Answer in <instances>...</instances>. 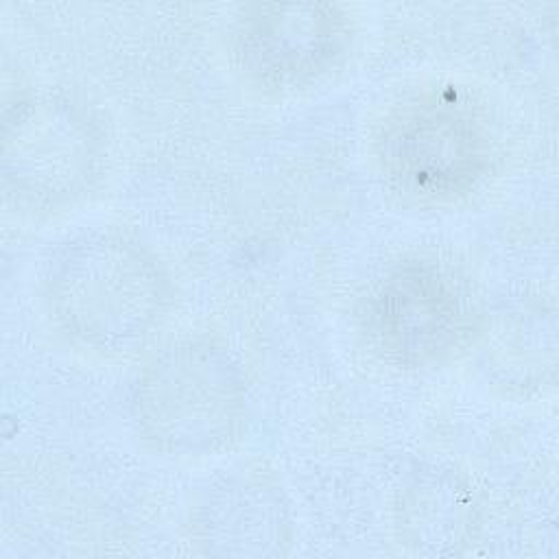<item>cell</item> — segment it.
<instances>
[{
  "label": "cell",
  "mask_w": 559,
  "mask_h": 559,
  "mask_svg": "<svg viewBox=\"0 0 559 559\" xmlns=\"http://www.w3.org/2000/svg\"><path fill=\"white\" fill-rule=\"evenodd\" d=\"M48 304L74 338L103 352H127L162 317L168 284L138 242L94 231L66 245L50 264Z\"/></svg>",
  "instance_id": "cell-1"
},
{
  "label": "cell",
  "mask_w": 559,
  "mask_h": 559,
  "mask_svg": "<svg viewBox=\"0 0 559 559\" xmlns=\"http://www.w3.org/2000/svg\"><path fill=\"white\" fill-rule=\"evenodd\" d=\"M242 382L210 343H179L155 356L138 382V421L162 452L201 456L227 445L242 419Z\"/></svg>",
  "instance_id": "cell-2"
},
{
  "label": "cell",
  "mask_w": 559,
  "mask_h": 559,
  "mask_svg": "<svg viewBox=\"0 0 559 559\" xmlns=\"http://www.w3.org/2000/svg\"><path fill=\"white\" fill-rule=\"evenodd\" d=\"M369 332L384 354L404 365L450 356L472 332V306L463 286L435 262H406L373 290Z\"/></svg>",
  "instance_id": "cell-3"
},
{
  "label": "cell",
  "mask_w": 559,
  "mask_h": 559,
  "mask_svg": "<svg viewBox=\"0 0 559 559\" xmlns=\"http://www.w3.org/2000/svg\"><path fill=\"white\" fill-rule=\"evenodd\" d=\"M4 179L24 197L59 201L87 179L98 135L85 114L61 96H26L4 118Z\"/></svg>",
  "instance_id": "cell-4"
},
{
  "label": "cell",
  "mask_w": 559,
  "mask_h": 559,
  "mask_svg": "<svg viewBox=\"0 0 559 559\" xmlns=\"http://www.w3.org/2000/svg\"><path fill=\"white\" fill-rule=\"evenodd\" d=\"M389 177L419 197H450L469 188L485 166V140L474 116L435 98L406 109L382 140Z\"/></svg>",
  "instance_id": "cell-5"
},
{
  "label": "cell",
  "mask_w": 559,
  "mask_h": 559,
  "mask_svg": "<svg viewBox=\"0 0 559 559\" xmlns=\"http://www.w3.org/2000/svg\"><path fill=\"white\" fill-rule=\"evenodd\" d=\"M347 44V22L330 4H262L245 13L236 55L264 85L290 87L317 79Z\"/></svg>",
  "instance_id": "cell-6"
},
{
  "label": "cell",
  "mask_w": 559,
  "mask_h": 559,
  "mask_svg": "<svg viewBox=\"0 0 559 559\" xmlns=\"http://www.w3.org/2000/svg\"><path fill=\"white\" fill-rule=\"evenodd\" d=\"M203 526L205 539L221 544L223 552L266 555L282 542L284 522L280 502L269 489L238 485L207 502Z\"/></svg>",
  "instance_id": "cell-7"
}]
</instances>
